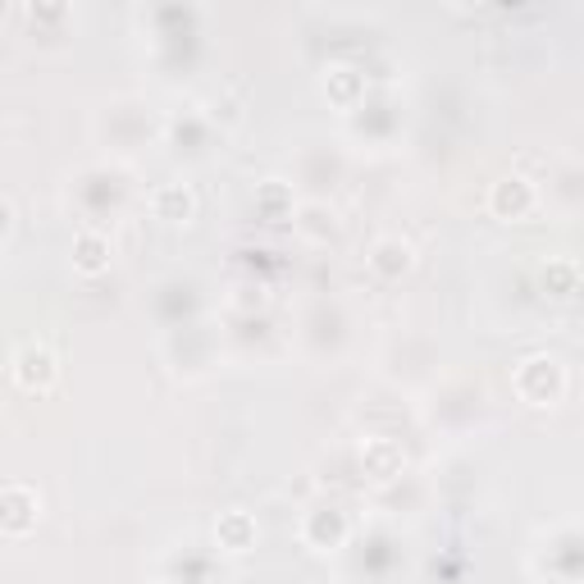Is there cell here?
<instances>
[{"label": "cell", "mask_w": 584, "mask_h": 584, "mask_svg": "<svg viewBox=\"0 0 584 584\" xmlns=\"http://www.w3.org/2000/svg\"><path fill=\"white\" fill-rule=\"evenodd\" d=\"M512 383H516V393H520L529 407H557L562 393H566V366H562L557 357H548V352L525 357V361L516 366Z\"/></svg>", "instance_id": "6da1fadb"}, {"label": "cell", "mask_w": 584, "mask_h": 584, "mask_svg": "<svg viewBox=\"0 0 584 584\" xmlns=\"http://www.w3.org/2000/svg\"><path fill=\"white\" fill-rule=\"evenodd\" d=\"M56 374H60V361L46 343H23L14 352V383L23 393H46L56 383Z\"/></svg>", "instance_id": "7a4b0ae2"}, {"label": "cell", "mask_w": 584, "mask_h": 584, "mask_svg": "<svg viewBox=\"0 0 584 584\" xmlns=\"http://www.w3.org/2000/svg\"><path fill=\"white\" fill-rule=\"evenodd\" d=\"M348 512L343 507H311L306 516H302V539H306V548H315V553H329V548H343L348 544Z\"/></svg>", "instance_id": "3957f363"}, {"label": "cell", "mask_w": 584, "mask_h": 584, "mask_svg": "<svg viewBox=\"0 0 584 584\" xmlns=\"http://www.w3.org/2000/svg\"><path fill=\"white\" fill-rule=\"evenodd\" d=\"M41 516V498L28 484H6L0 489V534H28Z\"/></svg>", "instance_id": "277c9868"}, {"label": "cell", "mask_w": 584, "mask_h": 584, "mask_svg": "<svg viewBox=\"0 0 584 584\" xmlns=\"http://www.w3.org/2000/svg\"><path fill=\"white\" fill-rule=\"evenodd\" d=\"M534 202H539V192H534V183L520 178V174L498 178L494 192H489V211H494L498 220H525V215L534 211Z\"/></svg>", "instance_id": "5b68a950"}, {"label": "cell", "mask_w": 584, "mask_h": 584, "mask_svg": "<svg viewBox=\"0 0 584 584\" xmlns=\"http://www.w3.org/2000/svg\"><path fill=\"white\" fill-rule=\"evenodd\" d=\"M152 215L165 224H192V215H197V192H192V183L169 178V183L152 187Z\"/></svg>", "instance_id": "8992f818"}, {"label": "cell", "mask_w": 584, "mask_h": 584, "mask_svg": "<svg viewBox=\"0 0 584 584\" xmlns=\"http://www.w3.org/2000/svg\"><path fill=\"white\" fill-rule=\"evenodd\" d=\"M411 265H416V247H411L407 237H393V233H388V237H379L374 247H370V274L383 279V283H398Z\"/></svg>", "instance_id": "52a82bcc"}, {"label": "cell", "mask_w": 584, "mask_h": 584, "mask_svg": "<svg viewBox=\"0 0 584 584\" xmlns=\"http://www.w3.org/2000/svg\"><path fill=\"white\" fill-rule=\"evenodd\" d=\"M256 516L252 512H242V507H233V512H224L220 520H215V539H220V548L224 553H252L256 548Z\"/></svg>", "instance_id": "ba28073f"}, {"label": "cell", "mask_w": 584, "mask_h": 584, "mask_svg": "<svg viewBox=\"0 0 584 584\" xmlns=\"http://www.w3.org/2000/svg\"><path fill=\"white\" fill-rule=\"evenodd\" d=\"M110 256H115V247H110V237L106 233H96V228H82L78 237H74V270L78 274H101V270H110Z\"/></svg>", "instance_id": "9c48e42d"}, {"label": "cell", "mask_w": 584, "mask_h": 584, "mask_svg": "<svg viewBox=\"0 0 584 584\" xmlns=\"http://www.w3.org/2000/svg\"><path fill=\"white\" fill-rule=\"evenodd\" d=\"M361 466L374 479H398L402 475V448L393 444V438H366V444H361Z\"/></svg>", "instance_id": "30bf717a"}, {"label": "cell", "mask_w": 584, "mask_h": 584, "mask_svg": "<svg viewBox=\"0 0 584 584\" xmlns=\"http://www.w3.org/2000/svg\"><path fill=\"white\" fill-rule=\"evenodd\" d=\"M324 91L333 96V106L352 110L361 96H366V74L352 69V65H329V69H324Z\"/></svg>", "instance_id": "8fae6325"}, {"label": "cell", "mask_w": 584, "mask_h": 584, "mask_svg": "<svg viewBox=\"0 0 584 584\" xmlns=\"http://www.w3.org/2000/svg\"><path fill=\"white\" fill-rule=\"evenodd\" d=\"M256 211H261V220H270V224L288 220V215H292V187H288L283 178H265V183L256 187Z\"/></svg>", "instance_id": "7c38bea8"}, {"label": "cell", "mask_w": 584, "mask_h": 584, "mask_svg": "<svg viewBox=\"0 0 584 584\" xmlns=\"http://www.w3.org/2000/svg\"><path fill=\"white\" fill-rule=\"evenodd\" d=\"M298 228L306 233V237H329L333 233V211H324V206H302V220H298Z\"/></svg>", "instance_id": "4fadbf2b"}, {"label": "cell", "mask_w": 584, "mask_h": 584, "mask_svg": "<svg viewBox=\"0 0 584 584\" xmlns=\"http://www.w3.org/2000/svg\"><path fill=\"white\" fill-rule=\"evenodd\" d=\"M206 119H215V124H237L242 110L228 101V96H211V101H206Z\"/></svg>", "instance_id": "5bb4252c"}, {"label": "cell", "mask_w": 584, "mask_h": 584, "mask_svg": "<svg viewBox=\"0 0 584 584\" xmlns=\"http://www.w3.org/2000/svg\"><path fill=\"white\" fill-rule=\"evenodd\" d=\"M548 283H557V298H571V292H575V261L548 265Z\"/></svg>", "instance_id": "9a60e30c"}, {"label": "cell", "mask_w": 584, "mask_h": 584, "mask_svg": "<svg viewBox=\"0 0 584 584\" xmlns=\"http://www.w3.org/2000/svg\"><path fill=\"white\" fill-rule=\"evenodd\" d=\"M19 228V215H14V202L10 197H0V242H10Z\"/></svg>", "instance_id": "2e32d148"}]
</instances>
